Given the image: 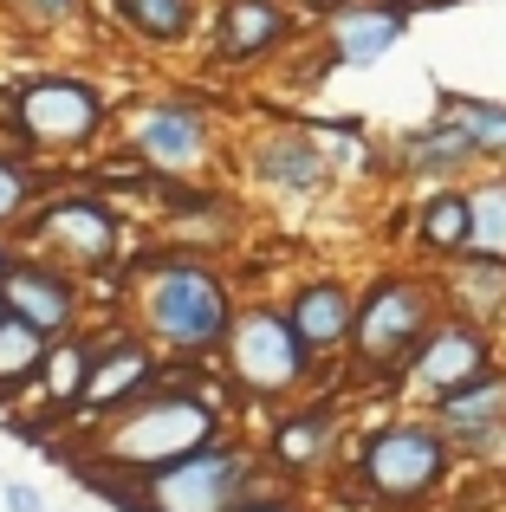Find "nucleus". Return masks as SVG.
<instances>
[{
    "instance_id": "412c9836",
    "label": "nucleus",
    "mask_w": 506,
    "mask_h": 512,
    "mask_svg": "<svg viewBox=\"0 0 506 512\" xmlns=\"http://www.w3.org/2000/svg\"><path fill=\"white\" fill-rule=\"evenodd\" d=\"M396 156H403V169H409V175H455V169L481 163V143H474V130L461 124L455 111H442L435 124L409 130V137L396 143Z\"/></svg>"
},
{
    "instance_id": "9b49d317",
    "label": "nucleus",
    "mask_w": 506,
    "mask_h": 512,
    "mask_svg": "<svg viewBox=\"0 0 506 512\" xmlns=\"http://www.w3.org/2000/svg\"><path fill=\"white\" fill-rule=\"evenodd\" d=\"M91 279L72 273L65 260H52V253H33L20 247L7 266V279H0V299H7V312L33 318L46 338H65V331H85V312H91Z\"/></svg>"
},
{
    "instance_id": "423d86ee",
    "label": "nucleus",
    "mask_w": 506,
    "mask_h": 512,
    "mask_svg": "<svg viewBox=\"0 0 506 512\" xmlns=\"http://www.w3.org/2000/svg\"><path fill=\"white\" fill-rule=\"evenodd\" d=\"M117 163L163 175V182H208L215 169V111L195 91H143L117 104Z\"/></svg>"
},
{
    "instance_id": "20e7f679",
    "label": "nucleus",
    "mask_w": 506,
    "mask_h": 512,
    "mask_svg": "<svg viewBox=\"0 0 506 512\" xmlns=\"http://www.w3.org/2000/svg\"><path fill=\"white\" fill-rule=\"evenodd\" d=\"M13 240L33 247V253L65 260L98 292H117L130 253H137V240H130V208L117 195H104V188H85V182H52L46 195L33 201V214L20 221Z\"/></svg>"
},
{
    "instance_id": "7ed1b4c3",
    "label": "nucleus",
    "mask_w": 506,
    "mask_h": 512,
    "mask_svg": "<svg viewBox=\"0 0 506 512\" xmlns=\"http://www.w3.org/2000/svg\"><path fill=\"white\" fill-rule=\"evenodd\" d=\"M111 124L117 104L91 72L46 65V72H20L0 85V143L39 156V163L91 156L98 143H111Z\"/></svg>"
},
{
    "instance_id": "bb28decb",
    "label": "nucleus",
    "mask_w": 506,
    "mask_h": 512,
    "mask_svg": "<svg viewBox=\"0 0 506 512\" xmlns=\"http://www.w3.org/2000/svg\"><path fill=\"white\" fill-rule=\"evenodd\" d=\"M442 111H455L461 124L474 130L481 156H506V104H487V98H448Z\"/></svg>"
},
{
    "instance_id": "9d476101",
    "label": "nucleus",
    "mask_w": 506,
    "mask_h": 512,
    "mask_svg": "<svg viewBox=\"0 0 506 512\" xmlns=\"http://www.w3.org/2000/svg\"><path fill=\"white\" fill-rule=\"evenodd\" d=\"M169 370H176V363H163V344H156L137 318L98 325V357H91V383H85V402H78L72 428H91V422H104V415H117L150 383H163Z\"/></svg>"
},
{
    "instance_id": "f03ea898",
    "label": "nucleus",
    "mask_w": 506,
    "mask_h": 512,
    "mask_svg": "<svg viewBox=\"0 0 506 512\" xmlns=\"http://www.w3.org/2000/svg\"><path fill=\"white\" fill-rule=\"evenodd\" d=\"M117 299L163 344V357H176V370H215L208 357H221L234 312H241L215 253L195 247H137L117 279Z\"/></svg>"
},
{
    "instance_id": "f3484780",
    "label": "nucleus",
    "mask_w": 506,
    "mask_h": 512,
    "mask_svg": "<svg viewBox=\"0 0 506 512\" xmlns=\"http://www.w3.org/2000/svg\"><path fill=\"white\" fill-rule=\"evenodd\" d=\"M292 325H299V338L312 344V357H338V350H351V331H357V292L344 286V279H305L299 292L286 299Z\"/></svg>"
},
{
    "instance_id": "f704fd0d",
    "label": "nucleus",
    "mask_w": 506,
    "mask_h": 512,
    "mask_svg": "<svg viewBox=\"0 0 506 512\" xmlns=\"http://www.w3.org/2000/svg\"><path fill=\"white\" fill-rule=\"evenodd\" d=\"M403 7H416V0H403Z\"/></svg>"
},
{
    "instance_id": "4468645a",
    "label": "nucleus",
    "mask_w": 506,
    "mask_h": 512,
    "mask_svg": "<svg viewBox=\"0 0 506 512\" xmlns=\"http://www.w3.org/2000/svg\"><path fill=\"white\" fill-rule=\"evenodd\" d=\"M403 376L422 389V396H435V402H442L448 389L487 376V338H481V325H474V318H442V325L416 344V357L403 363Z\"/></svg>"
},
{
    "instance_id": "4be33fe9",
    "label": "nucleus",
    "mask_w": 506,
    "mask_h": 512,
    "mask_svg": "<svg viewBox=\"0 0 506 512\" xmlns=\"http://www.w3.org/2000/svg\"><path fill=\"white\" fill-rule=\"evenodd\" d=\"M104 0H0V26L20 39H91Z\"/></svg>"
},
{
    "instance_id": "f257e3e1",
    "label": "nucleus",
    "mask_w": 506,
    "mask_h": 512,
    "mask_svg": "<svg viewBox=\"0 0 506 512\" xmlns=\"http://www.w3.org/2000/svg\"><path fill=\"white\" fill-rule=\"evenodd\" d=\"M228 383V376H221ZM221 383H195V376H163L150 383L137 402H124L117 415L78 428V448H72V467L78 480H137V474H156V467L182 461V454L208 448V441L228 435V389Z\"/></svg>"
},
{
    "instance_id": "39448f33",
    "label": "nucleus",
    "mask_w": 506,
    "mask_h": 512,
    "mask_svg": "<svg viewBox=\"0 0 506 512\" xmlns=\"http://www.w3.org/2000/svg\"><path fill=\"white\" fill-rule=\"evenodd\" d=\"M253 487H266V467L234 435L208 441V448L182 454V461L156 467V474H137V480H91V493L111 500L117 512H234Z\"/></svg>"
},
{
    "instance_id": "a878e982",
    "label": "nucleus",
    "mask_w": 506,
    "mask_h": 512,
    "mask_svg": "<svg viewBox=\"0 0 506 512\" xmlns=\"http://www.w3.org/2000/svg\"><path fill=\"white\" fill-rule=\"evenodd\" d=\"M416 240L429 253H442V260H461V253L474 247V201L455 195V188L429 195V201H422V214H416Z\"/></svg>"
},
{
    "instance_id": "a211bd4d",
    "label": "nucleus",
    "mask_w": 506,
    "mask_h": 512,
    "mask_svg": "<svg viewBox=\"0 0 506 512\" xmlns=\"http://www.w3.org/2000/svg\"><path fill=\"white\" fill-rule=\"evenodd\" d=\"M91 357H98V331H65V338H52L39 389H33L39 409H46V422H72L78 415L85 383H91Z\"/></svg>"
},
{
    "instance_id": "2eb2a0df",
    "label": "nucleus",
    "mask_w": 506,
    "mask_h": 512,
    "mask_svg": "<svg viewBox=\"0 0 506 512\" xmlns=\"http://www.w3.org/2000/svg\"><path fill=\"white\" fill-rule=\"evenodd\" d=\"M403 0H351L325 20V59L331 65H377L383 52H396V39L409 33Z\"/></svg>"
},
{
    "instance_id": "cd10ccee",
    "label": "nucleus",
    "mask_w": 506,
    "mask_h": 512,
    "mask_svg": "<svg viewBox=\"0 0 506 512\" xmlns=\"http://www.w3.org/2000/svg\"><path fill=\"white\" fill-rule=\"evenodd\" d=\"M474 247L468 253H506V182L474 188Z\"/></svg>"
},
{
    "instance_id": "72a5a7b5",
    "label": "nucleus",
    "mask_w": 506,
    "mask_h": 512,
    "mask_svg": "<svg viewBox=\"0 0 506 512\" xmlns=\"http://www.w3.org/2000/svg\"><path fill=\"white\" fill-rule=\"evenodd\" d=\"M422 7H461V0H416V13H422Z\"/></svg>"
},
{
    "instance_id": "393cba45",
    "label": "nucleus",
    "mask_w": 506,
    "mask_h": 512,
    "mask_svg": "<svg viewBox=\"0 0 506 512\" xmlns=\"http://www.w3.org/2000/svg\"><path fill=\"white\" fill-rule=\"evenodd\" d=\"M448 292H455V305L474 318V325L500 318L506 312V253H474V260H455Z\"/></svg>"
},
{
    "instance_id": "1a4fd4ad",
    "label": "nucleus",
    "mask_w": 506,
    "mask_h": 512,
    "mask_svg": "<svg viewBox=\"0 0 506 512\" xmlns=\"http://www.w3.org/2000/svg\"><path fill=\"white\" fill-rule=\"evenodd\" d=\"M448 474V435L442 422H383L357 448V487L383 506H416Z\"/></svg>"
},
{
    "instance_id": "5701e85b",
    "label": "nucleus",
    "mask_w": 506,
    "mask_h": 512,
    "mask_svg": "<svg viewBox=\"0 0 506 512\" xmlns=\"http://www.w3.org/2000/svg\"><path fill=\"white\" fill-rule=\"evenodd\" d=\"M46 350H52V338L33 325V318L0 312V402H7V409H13L20 396H33V389H39Z\"/></svg>"
},
{
    "instance_id": "aec40b11",
    "label": "nucleus",
    "mask_w": 506,
    "mask_h": 512,
    "mask_svg": "<svg viewBox=\"0 0 506 512\" xmlns=\"http://www.w3.org/2000/svg\"><path fill=\"white\" fill-rule=\"evenodd\" d=\"M331 428H338V409L331 402H312V409H292L273 422V435H266V461L279 467V474H312V467H325L331 454Z\"/></svg>"
},
{
    "instance_id": "473e14b6",
    "label": "nucleus",
    "mask_w": 506,
    "mask_h": 512,
    "mask_svg": "<svg viewBox=\"0 0 506 512\" xmlns=\"http://www.w3.org/2000/svg\"><path fill=\"white\" fill-rule=\"evenodd\" d=\"M13 253H20V240H13V234H0V279H7V266H13Z\"/></svg>"
},
{
    "instance_id": "6e6552de",
    "label": "nucleus",
    "mask_w": 506,
    "mask_h": 512,
    "mask_svg": "<svg viewBox=\"0 0 506 512\" xmlns=\"http://www.w3.org/2000/svg\"><path fill=\"white\" fill-rule=\"evenodd\" d=\"M442 325L435 286L416 273H383L357 292V331H351V370L357 376H403L416 344Z\"/></svg>"
},
{
    "instance_id": "ddd939ff",
    "label": "nucleus",
    "mask_w": 506,
    "mask_h": 512,
    "mask_svg": "<svg viewBox=\"0 0 506 512\" xmlns=\"http://www.w3.org/2000/svg\"><path fill=\"white\" fill-rule=\"evenodd\" d=\"M247 175L260 188H273V195H318V188H331V175H338V163H331L325 137H318L312 124H279L266 130V137L247 143Z\"/></svg>"
},
{
    "instance_id": "2f4dec72",
    "label": "nucleus",
    "mask_w": 506,
    "mask_h": 512,
    "mask_svg": "<svg viewBox=\"0 0 506 512\" xmlns=\"http://www.w3.org/2000/svg\"><path fill=\"white\" fill-rule=\"evenodd\" d=\"M292 7H299V13H312V20H331V13H338V7H351V0H292Z\"/></svg>"
},
{
    "instance_id": "dca6fc26",
    "label": "nucleus",
    "mask_w": 506,
    "mask_h": 512,
    "mask_svg": "<svg viewBox=\"0 0 506 512\" xmlns=\"http://www.w3.org/2000/svg\"><path fill=\"white\" fill-rule=\"evenodd\" d=\"M104 20L143 52H182L208 33V0H104Z\"/></svg>"
},
{
    "instance_id": "c9c22d12",
    "label": "nucleus",
    "mask_w": 506,
    "mask_h": 512,
    "mask_svg": "<svg viewBox=\"0 0 506 512\" xmlns=\"http://www.w3.org/2000/svg\"><path fill=\"white\" fill-rule=\"evenodd\" d=\"M0 312H7V299H0Z\"/></svg>"
},
{
    "instance_id": "c85d7f7f",
    "label": "nucleus",
    "mask_w": 506,
    "mask_h": 512,
    "mask_svg": "<svg viewBox=\"0 0 506 512\" xmlns=\"http://www.w3.org/2000/svg\"><path fill=\"white\" fill-rule=\"evenodd\" d=\"M312 130L325 137V150H331L338 169H364L370 163V143H364V130H357L351 117H331V124H312Z\"/></svg>"
},
{
    "instance_id": "c756f323",
    "label": "nucleus",
    "mask_w": 506,
    "mask_h": 512,
    "mask_svg": "<svg viewBox=\"0 0 506 512\" xmlns=\"http://www.w3.org/2000/svg\"><path fill=\"white\" fill-rule=\"evenodd\" d=\"M0 506L7 512H46V493H39L33 480H7V487H0Z\"/></svg>"
},
{
    "instance_id": "7c9ffc66",
    "label": "nucleus",
    "mask_w": 506,
    "mask_h": 512,
    "mask_svg": "<svg viewBox=\"0 0 506 512\" xmlns=\"http://www.w3.org/2000/svg\"><path fill=\"white\" fill-rule=\"evenodd\" d=\"M234 512H299V500H292V493H273V487H253Z\"/></svg>"
},
{
    "instance_id": "b1692460",
    "label": "nucleus",
    "mask_w": 506,
    "mask_h": 512,
    "mask_svg": "<svg viewBox=\"0 0 506 512\" xmlns=\"http://www.w3.org/2000/svg\"><path fill=\"white\" fill-rule=\"evenodd\" d=\"M52 182H65V163H39V156L0 143V234H20V221Z\"/></svg>"
},
{
    "instance_id": "6ab92c4d",
    "label": "nucleus",
    "mask_w": 506,
    "mask_h": 512,
    "mask_svg": "<svg viewBox=\"0 0 506 512\" xmlns=\"http://www.w3.org/2000/svg\"><path fill=\"white\" fill-rule=\"evenodd\" d=\"M435 422H442V435L455 441V448H481L487 435L506 422V376H474V383L448 389L442 402H435Z\"/></svg>"
},
{
    "instance_id": "0eeeda50",
    "label": "nucleus",
    "mask_w": 506,
    "mask_h": 512,
    "mask_svg": "<svg viewBox=\"0 0 506 512\" xmlns=\"http://www.w3.org/2000/svg\"><path fill=\"white\" fill-rule=\"evenodd\" d=\"M215 370L228 376L234 396L286 402L318 376V357H312V344L299 338V325H292L286 305H241Z\"/></svg>"
},
{
    "instance_id": "f8f14e48",
    "label": "nucleus",
    "mask_w": 506,
    "mask_h": 512,
    "mask_svg": "<svg viewBox=\"0 0 506 512\" xmlns=\"http://www.w3.org/2000/svg\"><path fill=\"white\" fill-rule=\"evenodd\" d=\"M299 39V7L292 0H215L208 7V65L221 72H253L279 59Z\"/></svg>"
}]
</instances>
